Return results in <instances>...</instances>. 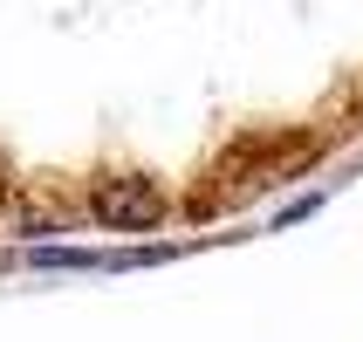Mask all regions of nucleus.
Masks as SVG:
<instances>
[{"mask_svg":"<svg viewBox=\"0 0 363 342\" xmlns=\"http://www.w3.org/2000/svg\"><path fill=\"white\" fill-rule=\"evenodd\" d=\"M89 220L110 226V233H151V226L164 220V199H158V185L151 178H103L96 192H89Z\"/></svg>","mask_w":363,"mask_h":342,"instance_id":"1","label":"nucleus"},{"mask_svg":"<svg viewBox=\"0 0 363 342\" xmlns=\"http://www.w3.org/2000/svg\"><path fill=\"white\" fill-rule=\"evenodd\" d=\"M28 267H48V274H89V267H103V253H82V246H28Z\"/></svg>","mask_w":363,"mask_h":342,"instance_id":"2","label":"nucleus"},{"mask_svg":"<svg viewBox=\"0 0 363 342\" xmlns=\"http://www.w3.org/2000/svg\"><path fill=\"white\" fill-rule=\"evenodd\" d=\"M315 205H323V192H308V199H295V205H281V212H274V226H302L308 212H315Z\"/></svg>","mask_w":363,"mask_h":342,"instance_id":"3","label":"nucleus"},{"mask_svg":"<svg viewBox=\"0 0 363 342\" xmlns=\"http://www.w3.org/2000/svg\"><path fill=\"white\" fill-rule=\"evenodd\" d=\"M0 192H7V178H0Z\"/></svg>","mask_w":363,"mask_h":342,"instance_id":"4","label":"nucleus"}]
</instances>
